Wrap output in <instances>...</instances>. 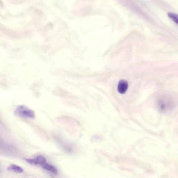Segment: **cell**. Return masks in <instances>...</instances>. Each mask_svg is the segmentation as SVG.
I'll list each match as a JSON object with an SVG mask.
<instances>
[{
  "label": "cell",
  "mask_w": 178,
  "mask_h": 178,
  "mask_svg": "<svg viewBox=\"0 0 178 178\" xmlns=\"http://www.w3.org/2000/svg\"><path fill=\"white\" fill-rule=\"evenodd\" d=\"M8 171H12L16 173H22L24 170L22 168L15 164H11L7 168Z\"/></svg>",
  "instance_id": "cell-6"
},
{
  "label": "cell",
  "mask_w": 178,
  "mask_h": 178,
  "mask_svg": "<svg viewBox=\"0 0 178 178\" xmlns=\"http://www.w3.org/2000/svg\"><path fill=\"white\" fill-rule=\"evenodd\" d=\"M41 166L43 168L46 170L49 171L55 174L56 175L58 174V171L57 169L53 165H50L45 162L44 164L42 165Z\"/></svg>",
  "instance_id": "cell-5"
},
{
  "label": "cell",
  "mask_w": 178,
  "mask_h": 178,
  "mask_svg": "<svg viewBox=\"0 0 178 178\" xmlns=\"http://www.w3.org/2000/svg\"><path fill=\"white\" fill-rule=\"evenodd\" d=\"M168 15L171 19L173 21L177 24L178 23V15L177 14L172 13H169Z\"/></svg>",
  "instance_id": "cell-7"
},
{
  "label": "cell",
  "mask_w": 178,
  "mask_h": 178,
  "mask_svg": "<svg viewBox=\"0 0 178 178\" xmlns=\"http://www.w3.org/2000/svg\"><path fill=\"white\" fill-rule=\"evenodd\" d=\"M128 87V82L124 80L119 81L118 86V91L119 93L124 94L127 91Z\"/></svg>",
  "instance_id": "cell-4"
},
{
  "label": "cell",
  "mask_w": 178,
  "mask_h": 178,
  "mask_svg": "<svg viewBox=\"0 0 178 178\" xmlns=\"http://www.w3.org/2000/svg\"><path fill=\"white\" fill-rule=\"evenodd\" d=\"M14 114L18 117L22 118L33 119L35 118L34 111L24 105L18 106L15 110Z\"/></svg>",
  "instance_id": "cell-1"
},
{
  "label": "cell",
  "mask_w": 178,
  "mask_h": 178,
  "mask_svg": "<svg viewBox=\"0 0 178 178\" xmlns=\"http://www.w3.org/2000/svg\"><path fill=\"white\" fill-rule=\"evenodd\" d=\"M27 163L32 165H41L44 164L46 160L44 156H38L32 159L24 158Z\"/></svg>",
  "instance_id": "cell-3"
},
{
  "label": "cell",
  "mask_w": 178,
  "mask_h": 178,
  "mask_svg": "<svg viewBox=\"0 0 178 178\" xmlns=\"http://www.w3.org/2000/svg\"><path fill=\"white\" fill-rule=\"evenodd\" d=\"M157 106L162 112H167L173 108L172 101L167 97H162L158 101Z\"/></svg>",
  "instance_id": "cell-2"
}]
</instances>
